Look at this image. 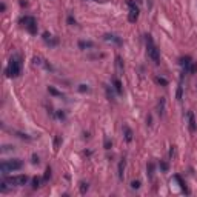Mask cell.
I'll return each mask as SVG.
<instances>
[{
  "label": "cell",
  "instance_id": "cell-1",
  "mask_svg": "<svg viewBox=\"0 0 197 197\" xmlns=\"http://www.w3.org/2000/svg\"><path fill=\"white\" fill-rule=\"evenodd\" d=\"M22 66H23V62H22V56L19 52H14L12 56L9 57V62H8V66L5 69V74L6 77H11V79H16L22 74Z\"/></svg>",
  "mask_w": 197,
  "mask_h": 197
},
{
  "label": "cell",
  "instance_id": "cell-2",
  "mask_svg": "<svg viewBox=\"0 0 197 197\" xmlns=\"http://www.w3.org/2000/svg\"><path fill=\"white\" fill-rule=\"evenodd\" d=\"M145 43H146V54H148L149 60H151L154 65H159L160 63V51L157 49V46H155L151 34H146L145 36Z\"/></svg>",
  "mask_w": 197,
  "mask_h": 197
},
{
  "label": "cell",
  "instance_id": "cell-3",
  "mask_svg": "<svg viewBox=\"0 0 197 197\" xmlns=\"http://www.w3.org/2000/svg\"><path fill=\"white\" fill-rule=\"evenodd\" d=\"M23 168V162L20 159H9V160H3L2 165H0V171L3 176H6L8 173L12 171H19V169Z\"/></svg>",
  "mask_w": 197,
  "mask_h": 197
},
{
  "label": "cell",
  "instance_id": "cell-4",
  "mask_svg": "<svg viewBox=\"0 0 197 197\" xmlns=\"http://www.w3.org/2000/svg\"><path fill=\"white\" fill-rule=\"evenodd\" d=\"M19 23L23 26V28L28 31L29 34H32V36H36L37 31H39V26H37V20L34 19L32 16H23V17H20L19 20Z\"/></svg>",
  "mask_w": 197,
  "mask_h": 197
},
{
  "label": "cell",
  "instance_id": "cell-5",
  "mask_svg": "<svg viewBox=\"0 0 197 197\" xmlns=\"http://www.w3.org/2000/svg\"><path fill=\"white\" fill-rule=\"evenodd\" d=\"M3 179L8 182V185H11V186H25L26 183H28V180H29V177L26 174L12 176V177H6V176H3Z\"/></svg>",
  "mask_w": 197,
  "mask_h": 197
},
{
  "label": "cell",
  "instance_id": "cell-6",
  "mask_svg": "<svg viewBox=\"0 0 197 197\" xmlns=\"http://www.w3.org/2000/svg\"><path fill=\"white\" fill-rule=\"evenodd\" d=\"M128 5V8H130V14H128V20H130L131 23H135L137 22V19H139V14H140V9H139V6L135 5L134 0H128L126 2Z\"/></svg>",
  "mask_w": 197,
  "mask_h": 197
},
{
  "label": "cell",
  "instance_id": "cell-7",
  "mask_svg": "<svg viewBox=\"0 0 197 197\" xmlns=\"http://www.w3.org/2000/svg\"><path fill=\"white\" fill-rule=\"evenodd\" d=\"M103 40L106 43H111V45H115V46H122V45H123L122 39L119 36H115V34H111V32L103 34Z\"/></svg>",
  "mask_w": 197,
  "mask_h": 197
},
{
  "label": "cell",
  "instance_id": "cell-8",
  "mask_svg": "<svg viewBox=\"0 0 197 197\" xmlns=\"http://www.w3.org/2000/svg\"><path fill=\"white\" fill-rule=\"evenodd\" d=\"M32 65H34V66H40V68H45V69H48V71H52V65L48 62V60H45V59L39 57V56L32 57Z\"/></svg>",
  "mask_w": 197,
  "mask_h": 197
},
{
  "label": "cell",
  "instance_id": "cell-9",
  "mask_svg": "<svg viewBox=\"0 0 197 197\" xmlns=\"http://www.w3.org/2000/svg\"><path fill=\"white\" fill-rule=\"evenodd\" d=\"M186 122H188V130L189 133H196L197 131V122L194 117V112L193 111H188L186 112Z\"/></svg>",
  "mask_w": 197,
  "mask_h": 197
},
{
  "label": "cell",
  "instance_id": "cell-10",
  "mask_svg": "<svg viewBox=\"0 0 197 197\" xmlns=\"http://www.w3.org/2000/svg\"><path fill=\"white\" fill-rule=\"evenodd\" d=\"M194 60L189 57V56H185L180 59V66L183 68V74H189L191 72V65H193Z\"/></svg>",
  "mask_w": 197,
  "mask_h": 197
},
{
  "label": "cell",
  "instance_id": "cell-11",
  "mask_svg": "<svg viewBox=\"0 0 197 197\" xmlns=\"http://www.w3.org/2000/svg\"><path fill=\"white\" fill-rule=\"evenodd\" d=\"M42 39H43V42H45L46 45H49V46H56V45L59 43V39L54 37L52 34H49V32H43Z\"/></svg>",
  "mask_w": 197,
  "mask_h": 197
},
{
  "label": "cell",
  "instance_id": "cell-12",
  "mask_svg": "<svg viewBox=\"0 0 197 197\" xmlns=\"http://www.w3.org/2000/svg\"><path fill=\"white\" fill-rule=\"evenodd\" d=\"M96 48V43L91 42V40H80L79 42V49L86 51V49H94Z\"/></svg>",
  "mask_w": 197,
  "mask_h": 197
},
{
  "label": "cell",
  "instance_id": "cell-13",
  "mask_svg": "<svg viewBox=\"0 0 197 197\" xmlns=\"http://www.w3.org/2000/svg\"><path fill=\"white\" fill-rule=\"evenodd\" d=\"M125 166H126V160H125V157H122L119 162V168H117V174H119L120 180H123V177H125Z\"/></svg>",
  "mask_w": 197,
  "mask_h": 197
},
{
  "label": "cell",
  "instance_id": "cell-14",
  "mask_svg": "<svg viewBox=\"0 0 197 197\" xmlns=\"http://www.w3.org/2000/svg\"><path fill=\"white\" fill-rule=\"evenodd\" d=\"M173 180H176V182H177V183H179V186H180V189H182V191H183V193H185V194H189V191H188V188H186V183H185V180H183V179H182V176H179V174H176V176H174V177H173Z\"/></svg>",
  "mask_w": 197,
  "mask_h": 197
},
{
  "label": "cell",
  "instance_id": "cell-15",
  "mask_svg": "<svg viewBox=\"0 0 197 197\" xmlns=\"http://www.w3.org/2000/svg\"><path fill=\"white\" fill-rule=\"evenodd\" d=\"M165 106H166L165 97H160V100L157 102V114L160 115V117H163V115H165Z\"/></svg>",
  "mask_w": 197,
  "mask_h": 197
},
{
  "label": "cell",
  "instance_id": "cell-16",
  "mask_svg": "<svg viewBox=\"0 0 197 197\" xmlns=\"http://www.w3.org/2000/svg\"><path fill=\"white\" fill-rule=\"evenodd\" d=\"M111 82H112V88L115 90V92H117V94H122V92H123V86H122V82H120L119 77H112Z\"/></svg>",
  "mask_w": 197,
  "mask_h": 197
},
{
  "label": "cell",
  "instance_id": "cell-17",
  "mask_svg": "<svg viewBox=\"0 0 197 197\" xmlns=\"http://www.w3.org/2000/svg\"><path fill=\"white\" fill-rule=\"evenodd\" d=\"M105 92H106V97H108V100L115 102V90H114L112 86H110V85H105Z\"/></svg>",
  "mask_w": 197,
  "mask_h": 197
},
{
  "label": "cell",
  "instance_id": "cell-18",
  "mask_svg": "<svg viewBox=\"0 0 197 197\" xmlns=\"http://www.w3.org/2000/svg\"><path fill=\"white\" fill-rule=\"evenodd\" d=\"M122 130H123V137H125V140L128 142V143H130V142L133 140V130L128 125H123V128H122Z\"/></svg>",
  "mask_w": 197,
  "mask_h": 197
},
{
  "label": "cell",
  "instance_id": "cell-19",
  "mask_svg": "<svg viewBox=\"0 0 197 197\" xmlns=\"http://www.w3.org/2000/svg\"><path fill=\"white\" fill-rule=\"evenodd\" d=\"M123 69H125V66H123V62H122V57L117 56L115 57V71L120 76V74H123Z\"/></svg>",
  "mask_w": 197,
  "mask_h": 197
},
{
  "label": "cell",
  "instance_id": "cell-20",
  "mask_svg": "<svg viewBox=\"0 0 197 197\" xmlns=\"http://www.w3.org/2000/svg\"><path fill=\"white\" fill-rule=\"evenodd\" d=\"M154 168H155V165L153 163V162H149V163H148V166H146V174H148V179L149 180H153L154 179Z\"/></svg>",
  "mask_w": 197,
  "mask_h": 197
},
{
  "label": "cell",
  "instance_id": "cell-21",
  "mask_svg": "<svg viewBox=\"0 0 197 197\" xmlns=\"http://www.w3.org/2000/svg\"><path fill=\"white\" fill-rule=\"evenodd\" d=\"M155 80V83H159V85H162V86H168V80L165 79V77H160V76H157L154 79Z\"/></svg>",
  "mask_w": 197,
  "mask_h": 197
},
{
  "label": "cell",
  "instance_id": "cell-22",
  "mask_svg": "<svg viewBox=\"0 0 197 197\" xmlns=\"http://www.w3.org/2000/svg\"><path fill=\"white\" fill-rule=\"evenodd\" d=\"M48 92L52 94V96H57V97H63V94H62V92H59L54 86H48Z\"/></svg>",
  "mask_w": 197,
  "mask_h": 197
},
{
  "label": "cell",
  "instance_id": "cell-23",
  "mask_svg": "<svg viewBox=\"0 0 197 197\" xmlns=\"http://www.w3.org/2000/svg\"><path fill=\"white\" fill-rule=\"evenodd\" d=\"M88 189H90V185H88V183H85V182L80 183V194H86Z\"/></svg>",
  "mask_w": 197,
  "mask_h": 197
},
{
  "label": "cell",
  "instance_id": "cell-24",
  "mask_svg": "<svg viewBox=\"0 0 197 197\" xmlns=\"http://www.w3.org/2000/svg\"><path fill=\"white\" fill-rule=\"evenodd\" d=\"M40 183H42V179H40V177H34L32 179V189H37L40 186Z\"/></svg>",
  "mask_w": 197,
  "mask_h": 197
},
{
  "label": "cell",
  "instance_id": "cell-25",
  "mask_svg": "<svg viewBox=\"0 0 197 197\" xmlns=\"http://www.w3.org/2000/svg\"><path fill=\"white\" fill-rule=\"evenodd\" d=\"M176 97H177V100H182V97H183V85H182V82H180V85L177 88V94H176Z\"/></svg>",
  "mask_w": 197,
  "mask_h": 197
},
{
  "label": "cell",
  "instance_id": "cell-26",
  "mask_svg": "<svg viewBox=\"0 0 197 197\" xmlns=\"http://www.w3.org/2000/svg\"><path fill=\"white\" fill-rule=\"evenodd\" d=\"M77 90L80 91V92H90V86L88 85H85V83H82V85H79V88Z\"/></svg>",
  "mask_w": 197,
  "mask_h": 197
},
{
  "label": "cell",
  "instance_id": "cell-27",
  "mask_svg": "<svg viewBox=\"0 0 197 197\" xmlns=\"http://www.w3.org/2000/svg\"><path fill=\"white\" fill-rule=\"evenodd\" d=\"M159 168H160V171H162V173H166L169 166H168L166 162H160V163H159Z\"/></svg>",
  "mask_w": 197,
  "mask_h": 197
},
{
  "label": "cell",
  "instance_id": "cell-28",
  "mask_svg": "<svg viewBox=\"0 0 197 197\" xmlns=\"http://www.w3.org/2000/svg\"><path fill=\"white\" fill-rule=\"evenodd\" d=\"M49 177H51V168L48 166V168H46V171H45V176H43V182H48Z\"/></svg>",
  "mask_w": 197,
  "mask_h": 197
},
{
  "label": "cell",
  "instance_id": "cell-29",
  "mask_svg": "<svg viewBox=\"0 0 197 197\" xmlns=\"http://www.w3.org/2000/svg\"><path fill=\"white\" fill-rule=\"evenodd\" d=\"M66 22H68V25H71V26H74V25H77V22H76V19H74L72 16H68V19H66Z\"/></svg>",
  "mask_w": 197,
  "mask_h": 197
},
{
  "label": "cell",
  "instance_id": "cell-30",
  "mask_svg": "<svg viewBox=\"0 0 197 197\" xmlns=\"http://www.w3.org/2000/svg\"><path fill=\"white\" fill-rule=\"evenodd\" d=\"M9 151H14V146H11V145H5L2 148V153H9Z\"/></svg>",
  "mask_w": 197,
  "mask_h": 197
},
{
  "label": "cell",
  "instance_id": "cell-31",
  "mask_svg": "<svg viewBox=\"0 0 197 197\" xmlns=\"http://www.w3.org/2000/svg\"><path fill=\"white\" fill-rule=\"evenodd\" d=\"M111 146H112V142L108 137H105V149H111Z\"/></svg>",
  "mask_w": 197,
  "mask_h": 197
},
{
  "label": "cell",
  "instance_id": "cell-32",
  "mask_svg": "<svg viewBox=\"0 0 197 197\" xmlns=\"http://www.w3.org/2000/svg\"><path fill=\"white\" fill-rule=\"evenodd\" d=\"M131 188H133V189H139V188H140V182H139V180H133V182H131Z\"/></svg>",
  "mask_w": 197,
  "mask_h": 197
},
{
  "label": "cell",
  "instance_id": "cell-33",
  "mask_svg": "<svg viewBox=\"0 0 197 197\" xmlns=\"http://www.w3.org/2000/svg\"><path fill=\"white\" fill-rule=\"evenodd\" d=\"M39 162H40V160H39V155H36V154H34V155H32V163L36 165V163H39Z\"/></svg>",
  "mask_w": 197,
  "mask_h": 197
},
{
  "label": "cell",
  "instance_id": "cell-34",
  "mask_svg": "<svg viewBox=\"0 0 197 197\" xmlns=\"http://www.w3.org/2000/svg\"><path fill=\"white\" fill-rule=\"evenodd\" d=\"M174 151H176V149H174V146H171V149H169V155H171V157L174 155Z\"/></svg>",
  "mask_w": 197,
  "mask_h": 197
},
{
  "label": "cell",
  "instance_id": "cell-35",
  "mask_svg": "<svg viewBox=\"0 0 197 197\" xmlns=\"http://www.w3.org/2000/svg\"><path fill=\"white\" fill-rule=\"evenodd\" d=\"M90 2H100V3H103V2H106V0H90Z\"/></svg>",
  "mask_w": 197,
  "mask_h": 197
}]
</instances>
